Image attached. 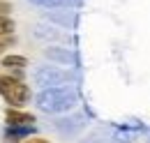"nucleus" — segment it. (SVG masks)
<instances>
[{"label":"nucleus","instance_id":"nucleus-1","mask_svg":"<svg viewBox=\"0 0 150 143\" xmlns=\"http://www.w3.org/2000/svg\"><path fill=\"white\" fill-rule=\"evenodd\" d=\"M79 95L72 86H60V88H44L37 95V106L44 113H62L76 106Z\"/></svg>","mask_w":150,"mask_h":143},{"label":"nucleus","instance_id":"nucleus-2","mask_svg":"<svg viewBox=\"0 0 150 143\" xmlns=\"http://www.w3.org/2000/svg\"><path fill=\"white\" fill-rule=\"evenodd\" d=\"M33 79L42 88H60V86H74L76 83V76L72 72L62 69V67H49V65L35 69Z\"/></svg>","mask_w":150,"mask_h":143},{"label":"nucleus","instance_id":"nucleus-3","mask_svg":"<svg viewBox=\"0 0 150 143\" xmlns=\"http://www.w3.org/2000/svg\"><path fill=\"white\" fill-rule=\"evenodd\" d=\"M0 95L5 97L7 104L23 106V104L30 99V88L23 86L16 79H12V76H0Z\"/></svg>","mask_w":150,"mask_h":143},{"label":"nucleus","instance_id":"nucleus-4","mask_svg":"<svg viewBox=\"0 0 150 143\" xmlns=\"http://www.w3.org/2000/svg\"><path fill=\"white\" fill-rule=\"evenodd\" d=\"M83 127H86V115H81V113H74L69 118H58L56 122H53V129L60 132V134H67V136L79 134Z\"/></svg>","mask_w":150,"mask_h":143},{"label":"nucleus","instance_id":"nucleus-5","mask_svg":"<svg viewBox=\"0 0 150 143\" xmlns=\"http://www.w3.org/2000/svg\"><path fill=\"white\" fill-rule=\"evenodd\" d=\"M33 132H35L33 125H9L5 132V139H7V143H19L21 139H28Z\"/></svg>","mask_w":150,"mask_h":143},{"label":"nucleus","instance_id":"nucleus-6","mask_svg":"<svg viewBox=\"0 0 150 143\" xmlns=\"http://www.w3.org/2000/svg\"><path fill=\"white\" fill-rule=\"evenodd\" d=\"M44 55L49 58V60H58V62H62V65H74L76 60H74V55L69 53L67 49H58V46H51V49H46L44 51Z\"/></svg>","mask_w":150,"mask_h":143},{"label":"nucleus","instance_id":"nucleus-7","mask_svg":"<svg viewBox=\"0 0 150 143\" xmlns=\"http://www.w3.org/2000/svg\"><path fill=\"white\" fill-rule=\"evenodd\" d=\"M5 118H7L9 125H33V122H35V118H33L30 113H21L16 108H9Z\"/></svg>","mask_w":150,"mask_h":143},{"label":"nucleus","instance_id":"nucleus-8","mask_svg":"<svg viewBox=\"0 0 150 143\" xmlns=\"http://www.w3.org/2000/svg\"><path fill=\"white\" fill-rule=\"evenodd\" d=\"M2 65H5V67H16V69H21V67L28 65V60H25L23 55H7V58L2 60Z\"/></svg>","mask_w":150,"mask_h":143},{"label":"nucleus","instance_id":"nucleus-9","mask_svg":"<svg viewBox=\"0 0 150 143\" xmlns=\"http://www.w3.org/2000/svg\"><path fill=\"white\" fill-rule=\"evenodd\" d=\"M35 5L39 7H67V5H72L74 0H33Z\"/></svg>","mask_w":150,"mask_h":143},{"label":"nucleus","instance_id":"nucleus-10","mask_svg":"<svg viewBox=\"0 0 150 143\" xmlns=\"http://www.w3.org/2000/svg\"><path fill=\"white\" fill-rule=\"evenodd\" d=\"M9 33H14V21L7 16H0V37L9 35Z\"/></svg>","mask_w":150,"mask_h":143},{"label":"nucleus","instance_id":"nucleus-11","mask_svg":"<svg viewBox=\"0 0 150 143\" xmlns=\"http://www.w3.org/2000/svg\"><path fill=\"white\" fill-rule=\"evenodd\" d=\"M102 139H104V132H95V134L88 136V141H83V143H104Z\"/></svg>","mask_w":150,"mask_h":143},{"label":"nucleus","instance_id":"nucleus-12","mask_svg":"<svg viewBox=\"0 0 150 143\" xmlns=\"http://www.w3.org/2000/svg\"><path fill=\"white\" fill-rule=\"evenodd\" d=\"M25 143H49L46 139H30V141H25Z\"/></svg>","mask_w":150,"mask_h":143},{"label":"nucleus","instance_id":"nucleus-13","mask_svg":"<svg viewBox=\"0 0 150 143\" xmlns=\"http://www.w3.org/2000/svg\"><path fill=\"white\" fill-rule=\"evenodd\" d=\"M0 9H2V12H9V5H7V2H2V0H0Z\"/></svg>","mask_w":150,"mask_h":143},{"label":"nucleus","instance_id":"nucleus-14","mask_svg":"<svg viewBox=\"0 0 150 143\" xmlns=\"http://www.w3.org/2000/svg\"><path fill=\"white\" fill-rule=\"evenodd\" d=\"M2 51H5V44H2V42H0V53H2Z\"/></svg>","mask_w":150,"mask_h":143},{"label":"nucleus","instance_id":"nucleus-15","mask_svg":"<svg viewBox=\"0 0 150 143\" xmlns=\"http://www.w3.org/2000/svg\"><path fill=\"white\" fill-rule=\"evenodd\" d=\"M148 143H150V141H148Z\"/></svg>","mask_w":150,"mask_h":143}]
</instances>
